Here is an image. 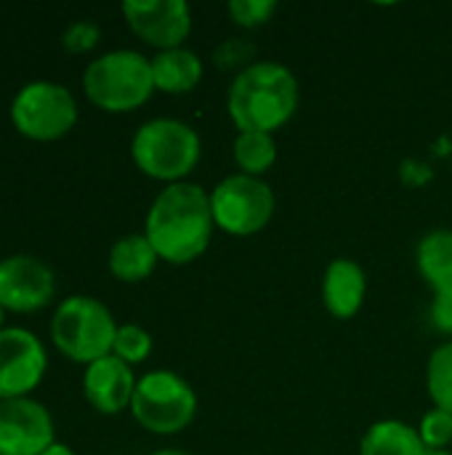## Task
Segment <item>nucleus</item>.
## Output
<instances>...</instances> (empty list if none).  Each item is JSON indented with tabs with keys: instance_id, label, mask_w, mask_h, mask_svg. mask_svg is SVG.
Returning <instances> with one entry per match:
<instances>
[{
	"instance_id": "obj_17",
	"label": "nucleus",
	"mask_w": 452,
	"mask_h": 455,
	"mask_svg": "<svg viewBox=\"0 0 452 455\" xmlns=\"http://www.w3.org/2000/svg\"><path fill=\"white\" fill-rule=\"evenodd\" d=\"M426 445L418 435L416 427L397 421V419H386V421H376L362 443H360V455H426Z\"/></svg>"
},
{
	"instance_id": "obj_10",
	"label": "nucleus",
	"mask_w": 452,
	"mask_h": 455,
	"mask_svg": "<svg viewBox=\"0 0 452 455\" xmlns=\"http://www.w3.org/2000/svg\"><path fill=\"white\" fill-rule=\"evenodd\" d=\"M56 296L53 269L29 253H16L0 261V307L16 315H29L48 307Z\"/></svg>"
},
{
	"instance_id": "obj_11",
	"label": "nucleus",
	"mask_w": 452,
	"mask_h": 455,
	"mask_svg": "<svg viewBox=\"0 0 452 455\" xmlns=\"http://www.w3.org/2000/svg\"><path fill=\"white\" fill-rule=\"evenodd\" d=\"M53 443V416L43 403L0 400V455H43Z\"/></svg>"
},
{
	"instance_id": "obj_25",
	"label": "nucleus",
	"mask_w": 452,
	"mask_h": 455,
	"mask_svg": "<svg viewBox=\"0 0 452 455\" xmlns=\"http://www.w3.org/2000/svg\"><path fill=\"white\" fill-rule=\"evenodd\" d=\"M213 59H216V64H218L221 69L240 67V72H242L245 67L253 64L256 48L250 45V40H226V43H221V45L216 48ZM256 61H258V59H256Z\"/></svg>"
},
{
	"instance_id": "obj_9",
	"label": "nucleus",
	"mask_w": 452,
	"mask_h": 455,
	"mask_svg": "<svg viewBox=\"0 0 452 455\" xmlns=\"http://www.w3.org/2000/svg\"><path fill=\"white\" fill-rule=\"evenodd\" d=\"M48 352L27 328L0 331V400L29 397L45 376Z\"/></svg>"
},
{
	"instance_id": "obj_15",
	"label": "nucleus",
	"mask_w": 452,
	"mask_h": 455,
	"mask_svg": "<svg viewBox=\"0 0 452 455\" xmlns=\"http://www.w3.org/2000/svg\"><path fill=\"white\" fill-rule=\"evenodd\" d=\"M152 77H155V91L189 93L202 80V61L194 51L184 45L170 51H157V56L152 59Z\"/></svg>"
},
{
	"instance_id": "obj_3",
	"label": "nucleus",
	"mask_w": 452,
	"mask_h": 455,
	"mask_svg": "<svg viewBox=\"0 0 452 455\" xmlns=\"http://www.w3.org/2000/svg\"><path fill=\"white\" fill-rule=\"evenodd\" d=\"M202 141L200 133L176 117L147 120L131 141V157L136 168L157 181L178 184L200 163Z\"/></svg>"
},
{
	"instance_id": "obj_22",
	"label": "nucleus",
	"mask_w": 452,
	"mask_h": 455,
	"mask_svg": "<svg viewBox=\"0 0 452 455\" xmlns=\"http://www.w3.org/2000/svg\"><path fill=\"white\" fill-rule=\"evenodd\" d=\"M416 429L429 453H440L448 445H452V413L448 411H440V408L429 411Z\"/></svg>"
},
{
	"instance_id": "obj_1",
	"label": "nucleus",
	"mask_w": 452,
	"mask_h": 455,
	"mask_svg": "<svg viewBox=\"0 0 452 455\" xmlns=\"http://www.w3.org/2000/svg\"><path fill=\"white\" fill-rule=\"evenodd\" d=\"M210 192L200 184H168L149 205L144 235L155 253L168 264H189L200 259L213 237Z\"/></svg>"
},
{
	"instance_id": "obj_23",
	"label": "nucleus",
	"mask_w": 452,
	"mask_h": 455,
	"mask_svg": "<svg viewBox=\"0 0 452 455\" xmlns=\"http://www.w3.org/2000/svg\"><path fill=\"white\" fill-rule=\"evenodd\" d=\"M274 11H277L274 0H229V5H226L229 19L245 29L264 27L274 16Z\"/></svg>"
},
{
	"instance_id": "obj_7",
	"label": "nucleus",
	"mask_w": 452,
	"mask_h": 455,
	"mask_svg": "<svg viewBox=\"0 0 452 455\" xmlns=\"http://www.w3.org/2000/svg\"><path fill=\"white\" fill-rule=\"evenodd\" d=\"M13 128L32 141H56L77 123V101L72 91L53 80H32L21 85L11 101Z\"/></svg>"
},
{
	"instance_id": "obj_16",
	"label": "nucleus",
	"mask_w": 452,
	"mask_h": 455,
	"mask_svg": "<svg viewBox=\"0 0 452 455\" xmlns=\"http://www.w3.org/2000/svg\"><path fill=\"white\" fill-rule=\"evenodd\" d=\"M418 272L434 296H452V229L429 232L416 251Z\"/></svg>"
},
{
	"instance_id": "obj_29",
	"label": "nucleus",
	"mask_w": 452,
	"mask_h": 455,
	"mask_svg": "<svg viewBox=\"0 0 452 455\" xmlns=\"http://www.w3.org/2000/svg\"><path fill=\"white\" fill-rule=\"evenodd\" d=\"M3 320H5V309L0 307V331H3Z\"/></svg>"
},
{
	"instance_id": "obj_14",
	"label": "nucleus",
	"mask_w": 452,
	"mask_h": 455,
	"mask_svg": "<svg viewBox=\"0 0 452 455\" xmlns=\"http://www.w3.org/2000/svg\"><path fill=\"white\" fill-rule=\"evenodd\" d=\"M368 293V277L365 269L352 259H336L328 264L322 277V304L325 309L338 320H352Z\"/></svg>"
},
{
	"instance_id": "obj_13",
	"label": "nucleus",
	"mask_w": 452,
	"mask_h": 455,
	"mask_svg": "<svg viewBox=\"0 0 452 455\" xmlns=\"http://www.w3.org/2000/svg\"><path fill=\"white\" fill-rule=\"evenodd\" d=\"M136 384L139 379L133 376V368L115 355L85 365L83 373V395L88 405L104 416H117L131 408Z\"/></svg>"
},
{
	"instance_id": "obj_21",
	"label": "nucleus",
	"mask_w": 452,
	"mask_h": 455,
	"mask_svg": "<svg viewBox=\"0 0 452 455\" xmlns=\"http://www.w3.org/2000/svg\"><path fill=\"white\" fill-rule=\"evenodd\" d=\"M112 355L120 357L123 363H128L131 368L144 363L152 355V336L141 328V325H117V336H115V347Z\"/></svg>"
},
{
	"instance_id": "obj_2",
	"label": "nucleus",
	"mask_w": 452,
	"mask_h": 455,
	"mask_svg": "<svg viewBox=\"0 0 452 455\" xmlns=\"http://www.w3.org/2000/svg\"><path fill=\"white\" fill-rule=\"evenodd\" d=\"M301 85L280 61H253L234 75L226 93V112L240 131H280L298 109Z\"/></svg>"
},
{
	"instance_id": "obj_5",
	"label": "nucleus",
	"mask_w": 452,
	"mask_h": 455,
	"mask_svg": "<svg viewBox=\"0 0 452 455\" xmlns=\"http://www.w3.org/2000/svg\"><path fill=\"white\" fill-rule=\"evenodd\" d=\"M117 323L107 304L93 296L64 299L51 317V341L72 363L91 365L112 355Z\"/></svg>"
},
{
	"instance_id": "obj_19",
	"label": "nucleus",
	"mask_w": 452,
	"mask_h": 455,
	"mask_svg": "<svg viewBox=\"0 0 452 455\" xmlns=\"http://www.w3.org/2000/svg\"><path fill=\"white\" fill-rule=\"evenodd\" d=\"M234 163L240 173L261 179L274 163H277V141L274 133H261V131H240L232 147Z\"/></svg>"
},
{
	"instance_id": "obj_20",
	"label": "nucleus",
	"mask_w": 452,
	"mask_h": 455,
	"mask_svg": "<svg viewBox=\"0 0 452 455\" xmlns=\"http://www.w3.org/2000/svg\"><path fill=\"white\" fill-rule=\"evenodd\" d=\"M426 389L440 411L452 413V341L437 347L426 368Z\"/></svg>"
},
{
	"instance_id": "obj_4",
	"label": "nucleus",
	"mask_w": 452,
	"mask_h": 455,
	"mask_svg": "<svg viewBox=\"0 0 452 455\" xmlns=\"http://www.w3.org/2000/svg\"><path fill=\"white\" fill-rule=\"evenodd\" d=\"M83 91L104 112H133L155 93L152 59L131 48L101 53L85 67Z\"/></svg>"
},
{
	"instance_id": "obj_27",
	"label": "nucleus",
	"mask_w": 452,
	"mask_h": 455,
	"mask_svg": "<svg viewBox=\"0 0 452 455\" xmlns=\"http://www.w3.org/2000/svg\"><path fill=\"white\" fill-rule=\"evenodd\" d=\"M43 455H77V453H75L69 445H64V443H59V440H56V443H53V445H51V448H48Z\"/></svg>"
},
{
	"instance_id": "obj_28",
	"label": "nucleus",
	"mask_w": 452,
	"mask_h": 455,
	"mask_svg": "<svg viewBox=\"0 0 452 455\" xmlns=\"http://www.w3.org/2000/svg\"><path fill=\"white\" fill-rule=\"evenodd\" d=\"M152 455H194V453H186V451H157V453Z\"/></svg>"
},
{
	"instance_id": "obj_12",
	"label": "nucleus",
	"mask_w": 452,
	"mask_h": 455,
	"mask_svg": "<svg viewBox=\"0 0 452 455\" xmlns=\"http://www.w3.org/2000/svg\"><path fill=\"white\" fill-rule=\"evenodd\" d=\"M120 11L133 35L157 51L181 48L192 32V11L184 0H125Z\"/></svg>"
},
{
	"instance_id": "obj_26",
	"label": "nucleus",
	"mask_w": 452,
	"mask_h": 455,
	"mask_svg": "<svg viewBox=\"0 0 452 455\" xmlns=\"http://www.w3.org/2000/svg\"><path fill=\"white\" fill-rule=\"evenodd\" d=\"M429 320L440 333L452 336V296H434L429 307Z\"/></svg>"
},
{
	"instance_id": "obj_8",
	"label": "nucleus",
	"mask_w": 452,
	"mask_h": 455,
	"mask_svg": "<svg viewBox=\"0 0 452 455\" xmlns=\"http://www.w3.org/2000/svg\"><path fill=\"white\" fill-rule=\"evenodd\" d=\"M277 208V197L264 179L234 173L216 184L210 192V213L218 229L234 237L261 232Z\"/></svg>"
},
{
	"instance_id": "obj_6",
	"label": "nucleus",
	"mask_w": 452,
	"mask_h": 455,
	"mask_svg": "<svg viewBox=\"0 0 452 455\" xmlns=\"http://www.w3.org/2000/svg\"><path fill=\"white\" fill-rule=\"evenodd\" d=\"M131 413L139 427L152 435H178L197 416V395L178 373L152 371L139 379Z\"/></svg>"
},
{
	"instance_id": "obj_18",
	"label": "nucleus",
	"mask_w": 452,
	"mask_h": 455,
	"mask_svg": "<svg viewBox=\"0 0 452 455\" xmlns=\"http://www.w3.org/2000/svg\"><path fill=\"white\" fill-rule=\"evenodd\" d=\"M157 261H160V256L155 253L147 235H125L109 251V272L120 283L147 280L155 272Z\"/></svg>"
},
{
	"instance_id": "obj_30",
	"label": "nucleus",
	"mask_w": 452,
	"mask_h": 455,
	"mask_svg": "<svg viewBox=\"0 0 452 455\" xmlns=\"http://www.w3.org/2000/svg\"><path fill=\"white\" fill-rule=\"evenodd\" d=\"M426 455H452V453H448V451H440V453H426Z\"/></svg>"
},
{
	"instance_id": "obj_24",
	"label": "nucleus",
	"mask_w": 452,
	"mask_h": 455,
	"mask_svg": "<svg viewBox=\"0 0 452 455\" xmlns=\"http://www.w3.org/2000/svg\"><path fill=\"white\" fill-rule=\"evenodd\" d=\"M101 40V29L96 21H75L64 29L61 35V45L69 51V53H85V51H93Z\"/></svg>"
}]
</instances>
